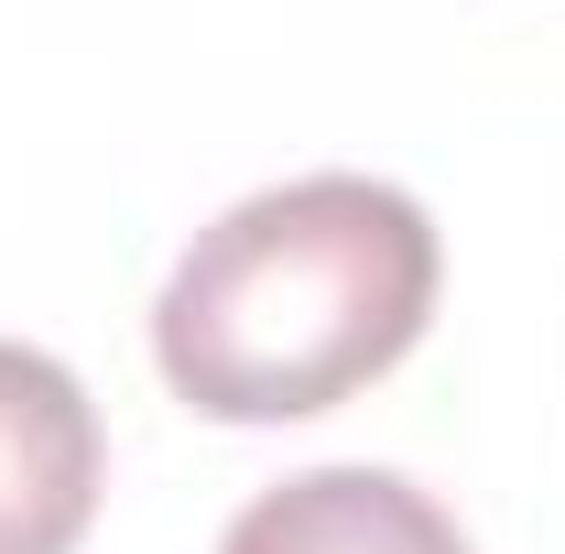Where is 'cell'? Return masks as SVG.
Segmentation results:
<instances>
[{"instance_id":"obj_2","label":"cell","mask_w":565,"mask_h":554,"mask_svg":"<svg viewBox=\"0 0 565 554\" xmlns=\"http://www.w3.org/2000/svg\"><path fill=\"white\" fill-rule=\"evenodd\" d=\"M109 435L66 359L0 338V554H76L98 522Z\"/></svg>"},{"instance_id":"obj_3","label":"cell","mask_w":565,"mask_h":554,"mask_svg":"<svg viewBox=\"0 0 565 554\" xmlns=\"http://www.w3.org/2000/svg\"><path fill=\"white\" fill-rule=\"evenodd\" d=\"M217 554H468V533L403 468H305L262 489L217 533Z\"/></svg>"},{"instance_id":"obj_1","label":"cell","mask_w":565,"mask_h":554,"mask_svg":"<svg viewBox=\"0 0 565 554\" xmlns=\"http://www.w3.org/2000/svg\"><path fill=\"white\" fill-rule=\"evenodd\" d=\"M435 283L446 251L403 185L294 174L196 228L152 305V359L207 424H305L414 359Z\"/></svg>"}]
</instances>
